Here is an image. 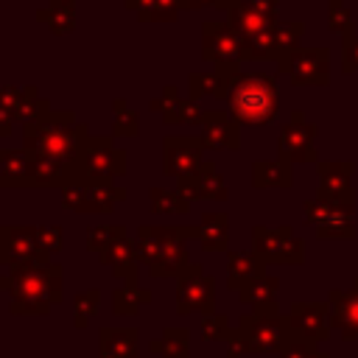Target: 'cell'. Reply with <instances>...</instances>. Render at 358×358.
<instances>
[{
    "instance_id": "13",
    "label": "cell",
    "mask_w": 358,
    "mask_h": 358,
    "mask_svg": "<svg viewBox=\"0 0 358 358\" xmlns=\"http://www.w3.org/2000/svg\"><path fill=\"white\" fill-rule=\"evenodd\" d=\"M350 213H352V207L333 204L322 196L305 201V218H308V224L316 227L319 238H352L355 229H352Z\"/></svg>"
},
{
    "instance_id": "43",
    "label": "cell",
    "mask_w": 358,
    "mask_h": 358,
    "mask_svg": "<svg viewBox=\"0 0 358 358\" xmlns=\"http://www.w3.org/2000/svg\"><path fill=\"white\" fill-rule=\"evenodd\" d=\"M280 358H327V355L316 352V350H313V344L294 338V341H291V344H288V347L280 352Z\"/></svg>"
},
{
    "instance_id": "34",
    "label": "cell",
    "mask_w": 358,
    "mask_h": 358,
    "mask_svg": "<svg viewBox=\"0 0 358 358\" xmlns=\"http://www.w3.org/2000/svg\"><path fill=\"white\" fill-rule=\"evenodd\" d=\"M120 238H126V227L123 224H101V227L87 229V249L95 252V255H103Z\"/></svg>"
},
{
    "instance_id": "19",
    "label": "cell",
    "mask_w": 358,
    "mask_h": 358,
    "mask_svg": "<svg viewBox=\"0 0 358 358\" xmlns=\"http://www.w3.org/2000/svg\"><path fill=\"white\" fill-rule=\"evenodd\" d=\"M327 319L330 324L341 327L344 338H358V280L350 291H330V302H327Z\"/></svg>"
},
{
    "instance_id": "28",
    "label": "cell",
    "mask_w": 358,
    "mask_h": 358,
    "mask_svg": "<svg viewBox=\"0 0 358 358\" xmlns=\"http://www.w3.org/2000/svg\"><path fill=\"white\" fill-rule=\"evenodd\" d=\"M101 358H137V330L123 327V330H101V344H98Z\"/></svg>"
},
{
    "instance_id": "14",
    "label": "cell",
    "mask_w": 358,
    "mask_h": 358,
    "mask_svg": "<svg viewBox=\"0 0 358 358\" xmlns=\"http://www.w3.org/2000/svg\"><path fill=\"white\" fill-rule=\"evenodd\" d=\"M204 140L201 137H165L162 140V168L165 173L176 176V179H185V176H193L204 159H201V151H204Z\"/></svg>"
},
{
    "instance_id": "31",
    "label": "cell",
    "mask_w": 358,
    "mask_h": 358,
    "mask_svg": "<svg viewBox=\"0 0 358 358\" xmlns=\"http://www.w3.org/2000/svg\"><path fill=\"white\" fill-rule=\"evenodd\" d=\"M151 352L162 358H190V333L187 327H168L162 338L151 341Z\"/></svg>"
},
{
    "instance_id": "1",
    "label": "cell",
    "mask_w": 358,
    "mask_h": 358,
    "mask_svg": "<svg viewBox=\"0 0 358 358\" xmlns=\"http://www.w3.org/2000/svg\"><path fill=\"white\" fill-rule=\"evenodd\" d=\"M62 266L50 260H31L0 277V288L11 294V313L42 316L62 302Z\"/></svg>"
},
{
    "instance_id": "11",
    "label": "cell",
    "mask_w": 358,
    "mask_h": 358,
    "mask_svg": "<svg viewBox=\"0 0 358 358\" xmlns=\"http://www.w3.org/2000/svg\"><path fill=\"white\" fill-rule=\"evenodd\" d=\"M227 22L241 34V39H252L277 25L271 0H227Z\"/></svg>"
},
{
    "instance_id": "3",
    "label": "cell",
    "mask_w": 358,
    "mask_h": 358,
    "mask_svg": "<svg viewBox=\"0 0 358 358\" xmlns=\"http://www.w3.org/2000/svg\"><path fill=\"white\" fill-rule=\"evenodd\" d=\"M185 238H199V227H148L137 229V260H143L151 277H179L190 260Z\"/></svg>"
},
{
    "instance_id": "4",
    "label": "cell",
    "mask_w": 358,
    "mask_h": 358,
    "mask_svg": "<svg viewBox=\"0 0 358 358\" xmlns=\"http://www.w3.org/2000/svg\"><path fill=\"white\" fill-rule=\"evenodd\" d=\"M227 103H229V115L238 123L263 126L277 115V106H280L277 84L271 76H263V73H255V76L238 73L227 90Z\"/></svg>"
},
{
    "instance_id": "42",
    "label": "cell",
    "mask_w": 358,
    "mask_h": 358,
    "mask_svg": "<svg viewBox=\"0 0 358 358\" xmlns=\"http://www.w3.org/2000/svg\"><path fill=\"white\" fill-rule=\"evenodd\" d=\"M327 25H330V31H336V34H352V17H350V8L344 6V0H330Z\"/></svg>"
},
{
    "instance_id": "21",
    "label": "cell",
    "mask_w": 358,
    "mask_h": 358,
    "mask_svg": "<svg viewBox=\"0 0 358 358\" xmlns=\"http://www.w3.org/2000/svg\"><path fill=\"white\" fill-rule=\"evenodd\" d=\"M350 176H352V165L350 162H322L319 165V196L341 204V207H352V187H350Z\"/></svg>"
},
{
    "instance_id": "20",
    "label": "cell",
    "mask_w": 358,
    "mask_h": 358,
    "mask_svg": "<svg viewBox=\"0 0 358 358\" xmlns=\"http://www.w3.org/2000/svg\"><path fill=\"white\" fill-rule=\"evenodd\" d=\"M201 140L207 148H238V120L221 109H207L201 115Z\"/></svg>"
},
{
    "instance_id": "37",
    "label": "cell",
    "mask_w": 358,
    "mask_h": 358,
    "mask_svg": "<svg viewBox=\"0 0 358 358\" xmlns=\"http://www.w3.org/2000/svg\"><path fill=\"white\" fill-rule=\"evenodd\" d=\"M182 8H190V0H151V3L137 14V20H143V22H151V20L168 22V20H176V14H179Z\"/></svg>"
},
{
    "instance_id": "10",
    "label": "cell",
    "mask_w": 358,
    "mask_h": 358,
    "mask_svg": "<svg viewBox=\"0 0 358 358\" xmlns=\"http://www.w3.org/2000/svg\"><path fill=\"white\" fill-rule=\"evenodd\" d=\"M213 299H215V282L201 271V266L190 263L179 277H176V313L187 316L193 310L213 313Z\"/></svg>"
},
{
    "instance_id": "2",
    "label": "cell",
    "mask_w": 358,
    "mask_h": 358,
    "mask_svg": "<svg viewBox=\"0 0 358 358\" xmlns=\"http://www.w3.org/2000/svg\"><path fill=\"white\" fill-rule=\"evenodd\" d=\"M22 140H25V148L34 154L73 162L81 154L90 134L81 123H76L73 112H53L50 109L48 115L22 123Z\"/></svg>"
},
{
    "instance_id": "18",
    "label": "cell",
    "mask_w": 358,
    "mask_h": 358,
    "mask_svg": "<svg viewBox=\"0 0 358 358\" xmlns=\"http://www.w3.org/2000/svg\"><path fill=\"white\" fill-rule=\"evenodd\" d=\"M176 193H179L182 199H187V201H193V199H213V201H221V199H227V185H224L221 173L215 171V165H213V162H204L193 176L179 179Z\"/></svg>"
},
{
    "instance_id": "32",
    "label": "cell",
    "mask_w": 358,
    "mask_h": 358,
    "mask_svg": "<svg viewBox=\"0 0 358 358\" xmlns=\"http://www.w3.org/2000/svg\"><path fill=\"white\" fill-rule=\"evenodd\" d=\"M151 302V291L148 288H140L137 282H123L120 288H115L112 294V310L117 316H131L137 313L140 305Z\"/></svg>"
},
{
    "instance_id": "6",
    "label": "cell",
    "mask_w": 358,
    "mask_h": 358,
    "mask_svg": "<svg viewBox=\"0 0 358 358\" xmlns=\"http://www.w3.org/2000/svg\"><path fill=\"white\" fill-rule=\"evenodd\" d=\"M235 333L246 344L249 352H282L294 341V333H291L285 316H255V313H249L238 322Z\"/></svg>"
},
{
    "instance_id": "17",
    "label": "cell",
    "mask_w": 358,
    "mask_h": 358,
    "mask_svg": "<svg viewBox=\"0 0 358 358\" xmlns=\"http://www.w3.org/2000/svg\"><path fill=\"white\" fill-rule=\"evenodd\" d=\"M288 327L294 333V338L308 341V344H319L327 338V305H316V302H296L288 310Z\"/></svg>"
},
{
    "instance_id": "40",
    "label": "cell",
    "mask_w": 358,
    "mask_h": 358,
    "mask_svg": "<svg viewBox=\"0 0 358 358\" xmlns=\"http://www.w3.org/2000/svg\"><path fill=\"white\" fill-rule=\"evenodd\" d=\"M232 324H229V319L224 316V313H210L207 319H204V324H201V336L207 338V341H224V338H229L232 336Z\"/></svg>"
},
{
    "instance_id": "9",
    "label": "cell",
    "mask_w": 358,
    "mask_h": 358,
    "mask_svg": "<svg viewBox=\"0 0 358 358\" xmlns=\"http://www.w3.org/2000/svg\"><path fill=\"white\" fill-rule=\"evenodd\" d=\"M201 53L215 64H238L246 59V45L227 20H207L201 25Z\"/></svg>"
},
{
    "instance_id": "8",
    "label": "cell",
    "mask_w": 358,
    "mask_h": 358,
    "mask_svg": "<svg viewBox=\"0 0 358 358\" xmlns=\"http://www.w3.org/2000/svg\"><path fill=\"white\" fill-rule=\"evenodd\" d=\"M255 241V255L268 266V263H302L305 257V243L294 235L291 227H255L252 229Z\"/></svg>"
},
{
    "instance_id": "45",
    "label": "cell",
    "mask_w": 358,
    "mask_h": 358,
    "mask_svg": "<svg viewBox=\"0 0 358 358\" xmlns=\"http://www.w3.org/2000/svg\"><path fill=\"white\" fill-rule=\"evenodd\" d=\"M199 6H227V0H190V8H199Z\"/></svg>"
},
{
    "instance_id": "27",
    "label": "cell",
    "mask_w": 358,
    "mask_h": 358,
    "mask_svg": "<svg viewBox=\"0 0 358 358\" xmlns=\"http://www.w3.org/2000/svg\"><path fill=\"white\" fill-rule=\"evenodd\" d=\"M0 185L3 187H34L31 185V151H0Z\"/></svg>"
},
{
    "instance_id": "33",
    "label": "cell",
    "mask_w": 358,
    "mask_h": 358,
    "mask_svg": "<svg viewBox=\"0 0 358 358\" xmlns=\"http://www.w3.org/2000/svg\"><path fill=\"white\" fill-rule=\"evenodd\" d=\"M53 34H67V31H73V25H76V3H64V0H50V6L48 8H39V14H36Z\"/></svg>"
},
{
    "instance_id": "36",
    "label": "cell",
    "mask_w": 358,
    "mask_h": 358,
    "mask_svg": "<svg viewBox=\"0 0 358 358\" xmlns=\"http://www.w3.org/2000/svg\"><path fill=\"white\" fill-rule=\"evenodd\" d=\"M148 196H151V213H176V215H182V213H187V210H190V201H187V199H182L176 190L151 187V190H148Z\"/></svg>"
},
{
    "instance_id": "26",
    "label": "cell",
    "mask_w": 358,
    "mask_h": 358,
    "mask_svg": "<svg viewBox=\"0 0 358 358\" xmlns=\"http://www.w3.org/2000/svg\"><path fill=\"white\" fill-rule=\"evenodd\" d=\"M263 271H266V263L255 252H229L227 257V285L232 291H243Z\"/></svg>"
},
{
    "instance_id": "39",
    "label": "cell",
    "mask_w": 358,
    "mask_h": 358,
    "mask_svg": "<svg viewBox=\"0 0 358 358\" xmlns=\"http://www.w3.org/2000/svg\"><path fill=\"white\" fill-rule=\"evenodd\" d=\"M137 129H140L137 126V112H131L126 106V101L117 98L115 101V126H112V134L115 137H134Z\"/></svg>"
},
{
    "instance_id": "25",
    "label": "cell",
    "mask_w": 358,
    "mask_h": 358,
    "mask_svg": "<svg viewBox=\"0 0 358 358\" xmlns=\"http://www.w3.org/2000/svg\"><path fill=\"white\" fill-rule=\"evenodd\" d=\"M101 263L112 266V271H115L117 280L137 282V243H134L129 235L120 238L117 243H112V246L101 255Z\"/></svg>"
},
{
    "instance_id": "35",
    "label": "cell",
    "mask_w": 358,
    "mask_h": 358,
    "mask_svg": "<svg viewBox=\"0 0 358 358\" xmlns=\"http://www.w3.org/2000/svg\"><path fill=\"white\" fill-rule=\"evenodd\" d=\"M98 308H101V291L98 288L78 291L73 296V322H76V327H87L90 319L98 313Z\"/></svg>"
},
{
    "instance_id": "44",
    "label": "cell",
    "mask_w": 358,
    "mask_h": 358,
    "mask_svg": "<svg viewBox=\"0 0 358 358\" xmlns=\"http://www.w3.org/2000/svg\"><path fill=\"white\" fill-rule=\"evenodd\" d=\"M344 73H355L358 70V36L344 34V62H341Z\"/></svg>"
},
{
    "instance_id": "41",
    "label": "cell",
    "mask_w": 358,
    "mask_h": 358,
    "mask_svg": "<svg viewBox=\"0 0 358 358\" xmlns=\"http://www.w3.org/2000/svg\"><path fill=\"white\" fill-rule=\"evenodd\" d=\"M62 227L59 224H42V227H36V246H39V252H45V255H53V252H59L62 249Z\"/></svg>"
},
{
    "instance_id": "5",
    "label": "cell",
    "mask_w": 358,
    "mask_h": 358,
    "mask_svg": "<svg viewBox=\"0 0 358 358\" xmlns=\"http://www.w3.org/2000/svg\"><path fill=\"white\" fill-rule=\"evenodd\" d=\"M76 176L92 182H112L115 176L126 173V151L112 143V137H90L81 154L73 159Z\"/></svg>"
},
{
    "instance_id": "29",
    "label": "cell",
    "mask_w": 358,
    "mask_h": 358,
    "mask_svg": "<svg viewBox=\"0 0 358 358\" xmlns=\"http://www.w3.org/2000/svg\"><path fill=\"white\" fill-rule=\"evenodd\" d=\"M199 238L207 252H224L229 241V221L224 213H210L199 224Z\"/></svg>"
},
{
    "instance_id": "16",
    "label": "cell",
    "mask_w": 358,
    "mask_h": 358,
    "mask_svg": "<svg viewBox=\"0 0 358 358\" xmlns=\"http://www.w3.org/2000/svg\"><path fill=\"white\" fill-rule=\"evenodd\" d=\"M313 137H316V126L305 123V117L299 112L291 115V120L282 126L280 137H277V151L280 159L285 162H313L316 151H313Z\"/></svg>"
},
{
    "instance_id": "22",
    "label": "cell",
    "mask_w": 358,
    "mask_h": 358,
    "mask_svg": "<svg viewBox=\"0 0 358 358\" xmlns=\"http://www.w3.org/2000/svg\"><path fill=\"white\" fill-rule=\"evenodd\" d=\"M277 291H280L277 277H271V274L263 271L243 291H238V296H241L243 305L252 308L255 316H280L277 313Z\"/></svg>"
},
{
    "instance_id": "15",
    "label": "cell",
    "mask_w": 358,
    "mask_h": 358,
    "mask_svg": "<svg viewBox=\"0 0 358 358\" xmlns=\"http://www.w3.org/2000/svg\"><path fill=\"white\" fill-rule=\"evenodd\" d=\"M50 255L39 252L36 246V227H0V263L3 266H22L31 260H48Z\"/></svg>"
},
{
    "instance_id": "7",
    "label": "cell",
    "mask_w": 358,
    "mask_h": 358,
    "mask_svg": "<svg viewBox=\"0 0 358 358\" xmlns=\"http://www.w3.org/2000/svg\"><path fill=\"white\" fill-rule=\"evenodd\" d=\"M126 193L112 182H92L84 176H73L62 187V204L73 213H109Z\"/></svg>"
},
{
    "instance_id": "30",
    "label": "cell",
    "mask_w": 358,
    "mask_h": 358,
    "mask_svg": "<svg viewBox=\"0 0 358 358\" xmlns=\"http://www.w3.org/2000/svg\"><path fill=\"white\" fill-rule=\"evenodd\" d=\"M252 185L255 187H288L291 185V162H255L252 165Z\"/></svg>"
},
{
    "instance_id": "24",
    "label": "cell",
    "mask_w": 358,
    "mask_h": 358,
    "mask_svg": "<svg viewBox=\"0 0 358 358\" xmlns=\"http://www.w3.org/2000/svg\"><path fill=\"white\" fill-rule=\"evenodd\" d=\"M76 176V165L67 159H56V157H45V154H34L31 151V185H56L64 187L70 179Z\"/></svg>"
},
{
    "instance_id": "23",
    "label": "cell",
    "mask_w": 358,
    "mask_h": 358,
    "mask_svg": "<svg viewBox=\"0 0 358 358\" xmlns=\"http://www.w3.org/2000/svg\"><path fill=\"white\" fill-rule=\"evenodd\" d=\"M151 109L162 115L165 123H201V109L196 106V101H182L176 95V87H165L159 98L151 101Z\"/></svg>"
},
{
    "instance_id": "38",
    "label": "cell",
    "mask_w": 358,
    "mask_h": 358,
    "mask_svg": "<svg viewBox=\"0 0 358 358\" xmlns=\"http://www.w3.org/2000/svg\"><path fill=\"white\" fill-rule=\"evenodd\" d=\"M302 31H305V25H302V22H296V20H294V22H277L274 36H277V50H280V59L296 50Z\"/></svg>"
},
{
    "instance_id": "12",
    "label": "cell",
    "mask_w": 358,
    "mask_h": 358,
    "mask_svg": "<svg viewBox=\"0 0 358 358\" xmlns=\"http://www.w3.org/2000/svg\"><path fill=\"white\" fill-rule=\"evenodd\" d=\"M277 70L291 78V84H327L330 62L327 50L322 48H308V50H294L282 59H277Z\"/></svg>"
}]
</instances>
